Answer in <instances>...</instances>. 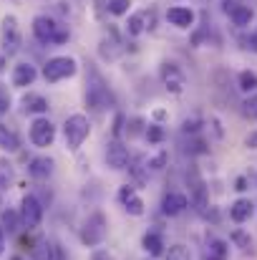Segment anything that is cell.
<instances>
[{
	"label": "cell",
	"mask_w": 257,
	"mask_h": 260,
	"mask_svg": "<svg viewBox=\"0 0 257 260\" xmlns=\"http://www.w3.org/2000/svg\"><path fill=\"white\" fill-rule=\"evenodd\" d=\"M242 116L257 121V93H252V96L245 99V104H242Z\"/></svg>",
	"instance_id": "26"
},
{
	"label": "cell",
	"mask_w": 257,
	"mask_h": 260,
	"mask_svg": "<svg viewBox=\"0 0 257 260\" xmlns=\"http://www.w3.org/2000/svg\"><path fill=\"white\" fill-rule=\"evenodd\" d=\"M245 184H247V182H245V177H240V179H237V187H235V189H240V192H242V189H247Z\"/></svg>",
	"instance_id": "42"
},
{
	"label": "cell",
	"mask_w": 257,
	"mask_h": 260,
	"mask_svg": "<svg viewBox=\"0 0 257 260\" xmlns=\"http://www.w3.org/2000/svg\"><path fill=\"white\" fill-rule=\"evenodd\" d=\"M0 48L5 56H15L20 51V25L15 15H5L0 23Z\"/></svg>",
	"instance_id": "5"
},
{
	"label": "cell",
	"mask_w": 257,
	"mask_h": 260,
	"mask_svg": "<svg viewBox=\"0 0 257 260\" xmlns=\"http://www.w3.org/2000/svg\"><path fill=\"white\" fill-rule=\"evenodd\" d=\"M10 109V93H8V88L0 84V114H5Z\"/></svg>",
	"instance_id": "34"
},
{
	"label": "cell",
	"mask_w": 257,
	"mask_h": 260,
	"mask_svg": "<svg viewBox=\"0 0 257 260\" xmlns=\"http://www.w3.org/2000/svg\"><path fill=\"white\" fill-rule=\"evenodd\" d=\"M18 220H20V215L18 212H13V210H5L3 212V230H8V233H15L18 230Z\"/></svg>",
	"instance_id": "28"
},
{
	"label": "cell",
	"mask_w": 257,
	"mask_h": 260,
	"mask_svg": "<svg viewBox=\"0 0 257 260\" xmlns=\"http://www.w3.org/2000/svg\"><path fill=\"white\" fill-rule=\"evenodd\" d=\"M141 132H146V129H144V121H141V119H131V121L126 124V134H129V139L139 137Z\"/></svg>",
	"instance_id": "31"
},
{
	"label": "cell",
	"mask_w": 257,
	"mask_h": 260,
	"mask_svg": "<svg viewBox=\"0 0 257 260\" xmlns=\"http://www.w3.org/2000/svg\"><path fill=\"white\" fill-rule=\"evenodd\" d=\"M119 202L124 205V210L129 212V215H134V217H141L144 215V200L136 194V189L131 187V184H124L121 189H119Z\"/></svg>",
	"instance_id": "11"
},
{
	"label": "cell",
	"mask_w": 257,
	"mask_h": 260,
	"mask_svg": "<svg viewBox=\"0 0 257 260\" xmlns=\"http://www.w3.org/2000/svg\"><path fill=\"white\" fill-rule=\"evenodd\" d=\"M129 8H131V0H108V10L114 15H124L129 13Z\"/></svg>",
	"instance_id": "30"
},
{
	"label": "cell",
	"mask_w": 257,
	"mask_h": 260,
	"mask_svg": "<svg viewBox=\"0 0 257 260\" xmlns=\"http://www.w3.org/2000/svg\"><path fill=\"white\" fill-rule=\"evenodd\" d=\"M0 149L3 152H18L20 149V139L13 129H8L5 124H0Z\"/></svg>",
	"instance_id": "23"
},
{
	"label": "cell",
	"mask_w": 257,
	"mask_h": 260,
	"mask_svg": "<svg viewBox=\"0 0 257 260\" xmlns=\"http://www.w3.org/2000/svg\"><path fill=\"white\" fill-rule=\"evenodd\" d=\"M167 260H192V255L184 245H171L169 253H167Z\"/></svg>",
	"instance_id": "29"
},
{
	"label": "cell",
	"mask_w": 257,
	"mask_h": 260,
	"mask_svg": "<svg viewBox=\"0 0 257 260\" xmlns=\"http://www.w3.org/2000/svg\"><path fill=\"white\" fill-rule=\"evenodd\" d=\"M53 139H56V126H53V121L46 119V116H38V119L30 124V142H33L35 147H51Z\"/></svg>",
	"instance_id": "8"
},
{
	"label": "cell",
	"mask_w": 257,
	"mask_h": 260,
	"mask_svg": "<svg viewBox=\"0 0 257 260\" xmlns=\"http://www.w3.org/2000/svg\"><path fill=\"white\" fill-rule=\"evenodd\" d=\"M86 104L93 109V111H103V109H108L111 104H114V96H111V91L106 88V84L93 74V79L88 81V88H86Z\"/></svg>",
	"instance_id": "6"
},
{
	"label": "cell",
	"mask_w": 257,
	"mask_h": 260,
	"mask_svg": "<svg viewBox=\"0 0 257 260\" xmlns=\"http://www.w3.org/2000/svg\"><path fill=\"white\" fill-rule=\"evenodd\" d=\"M144 18H146V13H134L131 18H129V23H126V33L129 36H141L144 33Z\"/></svg>",
	"instance_id": "24"
},
{
	"label": "cell",
	"mask_w": 257,
	"mask_h": 260,
	"mask_svg": "<svg viewBox=\"0 0 257 260\" xmlns=\"http://www.w3.org/2000/svg\"><path fill=\"white\" fill-rule=\"evenodd\" d=\"M232 240H235L240 248H250V238H247L245 233H240V230H237V233H232Z\"/></svg>",
	"instance_id": "36"
},
{
	"label": "cell",
	"mask_w": 257,
	"mask_h": 260,
	"mask_svg": "<svg viewBox=\"0 0 257 260\" xmlns=\"http://www.w3.org/2000/svg\"><path fill=\"white\" fill-rule=\"evenodd\" d=\"M121 124H124V116H116V124H114V137L121 134Z\"/></svg>",
	"instance_id": "39"
},
{
	"label": "cell",
	"mask_w": 257,
	"mask_h": 260,
	"mask_svg": "<svg viewBox=\"0 0 257 260\" xmlns=\"http://www.w3.org/2000/svg\"><path fill=\"white\" fill-rule=\"evenodd\" d=\"M237 86H240V91H245V93L255 91L257 88V74L255 71H242V74L237 76Z\"/></svg>",
	"instance_id": "25"
},
{
	"label": "cell",
	"mask_w": 257,
	"mask_h": 260,
	"mask_svg": "<svg viewBox=\"0 0 257 260\" xmlns=\"http://www.w3.org/2000/svg\"><path fill=\"white\" fill-rule=\"evenodd\" d=\"M230 258V245L219 238H212L204 248V260H227Z\"/></svg>",
	"instance_id": "19"
},
{
	"label": "cell",
	"mask_w": 257,
	"mask_h": 260,
	"mask_svg": "<svg viewBox=\"0 0 257 260\" xmlns=\"http://www.w3.org/2000/svg\"><path fill=\"white\" fill-rule=\"evenodd\" d=\"M250 48H252V51L257 53V28L252 30V36H250Z\"/></svg>",
	"instance_id": "40"
},
{
	"label": "cell",
	"mask_w": 257,
	"mask_h": 260,
	"mask_svg": "<svg viewBox=\"0 0 257 260\" xmlns=\"http://www.w3.org/2000/svg\"><path fill=\"white\" fill-rule=\"evenodd\" d=\"M10 179H13V170H10V165H8V162H0V187H8V184H10Z\"/></svg>",
	"instance_id": "33"
},
{
	"label": "cell",
	"mask_w": 257,
	"mask_h": 260,
	"mask_svg": "<svg viewBox=\"0 0 257 260\" xmlns=\"http://www.w3.org/2000/svg\"><path fill=\"white\" fill-rule=\"evenodd\" d=\"M106 233H108L106 215L103 212H93V215H88V220L81 228V243L88 245V248H98L106 240Z\"/></svg>",
	"instance_id": "3"
},
{
	"label": "cell",
	"mask_w": 257,
	"mask_h": 260,
	"mask_svg": "<svg viewBox=\"0 0 257 260\" xmlns=\"http://www.w3.org/2000/svg\"><path fill=\"white\" fill-rule=\"evenodd\" d=\"M23 109L28 114H46L48 111V101L41 93H25L23 96Z\"/></svg>",
	"instance_id": "22"
},
{
	"label": "cell",
	"mask_w": 257,
	"mask_h": 260,
	"mask_svg": "<svg viewBox=\"0 0 257 260\" xmlns=\"http://www.w3.org/2000/svg\"><path fill=\"white\" fill-rule=\"evenodd\" d=\"M189 197H192V202H194V207L199 210V212H204L207 210V187H204V182L197 177V174H192V184H189Z\"/></svg>",
	"instance_id": "17"
},
{
	"label": "cell",
	"mask_w": 257,
	"mask_h": 260,
	"mask_svg": "<svg viewBox=\"0 0 257 260\" xmlns=\"http://www.w3.org/2000/svg\"><path fill=\"white\" fill-rule=\"evenodd\" d=\"M43 220V205L33 197V194H25L23 202H20V222L25 230H35Z\"/></svg>",
	"instance_id": "7"
},
{
	"label": "cell",
	"mask_w": 257,
	"mask_h": 260,
	"mask_svg": "<svg viewBox=\"0 0 257 260\" xmlns=\"http://www.w3.org/2000/svg\"><path fill=\"white\" fill-rule=\"evenodd\" d=\"M91 260H114V258H111L106 250H96V253L91 255Z\"/></svg>",
	"instance_id": "38"
},
{
	"label": "cell",
	"mask_w": 257,
	"mask_h": 260,
	"mask_svg": "<svg viewBox=\"0 0 257 260\" xmlns=\"http://www.w3.org/2000/svg\"><path fill=\"white\" fill-rule=\"evenodd\" d=\"M51 172H53V162H51L48 157H35V159H30V165H28V174H30L33 179H46Z\"/></svg>",
	"instance_id": "21"
},
{
	"label": "cell",
	"mask_w": 257,
	"mask_h": 260,
	"mask_svg": "<svg viewBox=\"0 0 257 260\" xmlns=\"http://www.w3.org/2000/svg\"><path fill=\"white\" fill-rule=\"evenodd\" d=\"M88 134H91L88 116H84V114H71L66 119V124H63V139H66V147L71 152L81 149V144L88 139Z\"/></svg>",
	"instance_id": "2"
},
{
	"label": "cell",
	"mask_w": 257,
	"mask_h": 260,
	"mask_svg": "<svg viewBox=\"0 0 257 260\" xmlns=\"http://www.w3.org/2000/svg\"><path fill=\"white\" fill-rule=\"evenodd\" d=\"M162 81H164L167 91H171V93H181L184 86H187L184 74H181L174 63H164V69H162Z\"/></svg>",
	"instance_id": "13"
},
{
	"label": "cell",
	"mask_w": 257,
	"mask_h": 260,
	"mask_svg": "<svg viewBox=\"0 0 257 260\" xmlns=\"http://www.w3.org/2000/svg\"><path fill=\"white\" fill-rule=\"evenodd\" d=\"M141 248H144L152 258H159L167 245H164V238H162L159 233H146V235L141 238Z\"/></svg>",
	"instance_id": "20"
},
{
	"label": "cell",
	"mask_w": 257,
	"mask_h": 260,
	"mask_svg": "<svg viewBox=\"0 0 257 260\" xmlns=\"http://www.w3.org/2000/svg\"><path fill=\"white\" fill-rule=\"evenodd\" d=\"M167 20L176 28H192L194 25V10L184 8V5H174L167 10Z\"/></svg>",
	"instance_id": "15"
},
{
	"label": "cell",
	"mask_w": 257,
	"mask_h": 260,
	"mask_svg": "<svg viewBox=\"0 0 257 260\" xmlns=\"http://www.w3.org/2000/svg\"><path fill=\"white\" fill-rule=\"evenodd\" d=\"M187 207H189V197L181 194V192H167V194L162 197V212L169 215V217L181 215Z\"/></svg>",
	"instance_id": "12"
},
{
	"label": "cell",
	"mask_w": 257,
	"mask_h": 260,
	"mask_svg": "<svg viewBox=\"0 0 257 260\" xmlns=\"http://www.w3.org/2000/svg\"><path fill=\"white\" fill-rule=\"evenodd\" d=\"M76 71H79L76 58H71V56H56V58H51V61L43 66V79H46L48 84H58V81H63V79L76 76Z\"/></svg>",
	"instance_id": "4"
},
{
	"label": "cell",
	"mask_w": 257,
	"mask_h": 260,
	"mask_svg": "<svg viewBox=\"0 0 257 260\" xmlns=\"http://www.w3.org/2000/svg\"><path fill=\"white\" fill-rule=\"evenodd\" d=\"M164 165H167V152H159L157 157H149V167L146 170L159 172V170H164Z\"/></svg>",
	"instance_id": "32"
},
{
	"label": "cell",
	"mask_w": 257,
	"mask_h": 260,
	"mask_svg": "<svg viewBox=\"0 0 257 260\" xmlns=\"http://www.w3.org/2000/svg\"><path fill=\"white\" fill-rule=\"evenodd\" d=\"M144 134H146L149 144H162V142H164V129H162L159 124H149Z\"/></svg>",
	"instance_id": "27"
},
{
	"label": "cell",
	"mask_w": 257,
	"mask_h": 260,
	"mask_svg": "<svg viewBox=\"0 0 257 260\" xmlns=\"http://www.w3.org/2000/svg\"><path fill=\"white\" fill-rule=\"evenodd\" d=\"M35 76H38V71L33 63H18L13 69V86H30L35 81Z\"/></svg>",
	"instance_id": "16"
},
{
	"label": "cell",
	"mask_w": 257,
	"mask_h": 260,
	"mask_svg": "<svg viewBox=\"0 0 257 260\" xmlns=\"http://www.w3.org/2000/svg\"><path fill=\"white\" fill-rule=\"evenodd\" d=\"M199 124H202L199 119H187V121L181 124V132H184V134H194V132H199Z\"/></svg>",
	"instance_id": "35"
},
{
	"label": "cell",
	"mask_w": 257,
	"mask_h": 260,
	"mask_svg": "<svg viewBox=\"0 0 257 260\" xmlns=\"http://www.w3.org/2000/svg\"><path fill=\"white\" fill-rule=\"evenodd\" d=\"M3 250H5V230L0 228V255H3Z\"/></svg>",
	"instance_id": "41"
},
{
	"label": "cell",
	"mask_w": 257,
	"mask_h": 260,
	"mask_svg": "<svg viewBox=\"0 0 257 260\" xmlns=\"http://www.w3.org/2000/svg\"><path fill=\"white\" fill-rule=\"evenodd\" d=\"M129 162H131V154H129V149L119 142V139H114V142H108V147H106V165L111 167V170H129Z\"/></svg>",
	"instance_id": "10"
},
{
	"label": "cell",
	"mask_w": 257,
	"mask_h": 260,
	"mask_svg": "<svg viewBox=\"0 0 257 260\" xmlns=\"http://www.w3.org/2000/svg\"><path fill=\"white\" fill-rule=\"evenodd\" d=\"M245 147H250V149H257V129L247 134V139H245Z\"/></svg>",
	"instance_id": "37"
},
{
	"label": "cell",
	"mask_w": 257,
	"mask_h": 260,
	"mask_svg": "<svg viewBox=\"0 0 257 260\" xmlns=\"http://www.w3.org/2000/svg\"><path fill=\"white\" fill-rule=\"evenodd\" d=\"M56 245L48 243V238H38L35 243H30V260H56Z\"/></svg>",
	"instance_id": "18"
},
{
	"label": "cell",
	"mask_w": 257,
	"mask_h": 260,
	"mask_svg": "<svg viewBox=\"0 0 257 260\" xmlns=\"http://www.w3.org/2000/svg\"><path fill=\"white\" fill-rule=\"evenodd\" d=\"M222 10L232 18V23H235L237 28H247V25L252 23V18H255L252 8H250V5H242V3H237V0H222Z\"/></svg>",
	"instance_id": "9"
},
{
	"label": "cell",
	"mask_w": 257,
	"mask_h": 260,
	"mask_svg": "<svg viewBox=\"0 0 257 260\" xmlns=\"http://www.w3.org/2000/svg\"><path fill=\"white\" fill-rule=\"evenodd\" d=\"M252 212H255V202H252V200H247V197L235 200V202H232V207H230V217H232V222H237V225L247 222V220L252 217Z\"/></svg>",
	"instance_id": "14"
},
{
	"label": "cell",
	"mask_w": 257,
	"mask_h": 260,
	"mask_svg": "<svg viewBox=\"0 0 257 260\" xmlns=\"http://www.w3.org/2000/svg\"><path fill=\"white\" fill-rule=\"evenodd\" d=\"M33 36L43 46H61L68 41V28L63 23L53 20L51 15H35L33 18Z\"/></svg>",
	"instance_id": "1"
}]
</instances>
